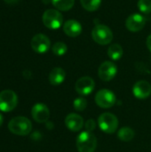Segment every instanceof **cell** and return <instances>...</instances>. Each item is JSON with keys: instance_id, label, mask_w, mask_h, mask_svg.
I'll return each instance as SVG.
<instances>
[{"instance_id": "6da1fadb", "label": "cell", "mask_w": 151, "mask_h": 152, "mask_svg": "<svg viewBox=\"0 0 151 152\" xmlns=\"http://www.w3.org/2000/svg\"><path fill=\"white\" fill-rule=\"evenodd\" d=\"M8 129L11 133L16 135H28L32 130V124L30 120L25 117L20 116L13 118L9 121Z\"/></svg>"}, {"instance_id": "7a4b0ae2", "label": "cell", "mask_w": 151, "mask_h": 152, "mask_svg": "<svg viewBox=\"0 0 151 152\" xmlns=\"http://www.w3.org/2000/svg\"><path fill=\"white\" fill-rule=\"evenodd\" d=\"M97 147L96 136L89 131L82 132L77 139V149L78 152H94Z\"/></svg>"}, {"instance_id": "3957f363", "label": "cell", "mask_w": 151, "mask_h": 152, "mask_svg": "<svg viewBox=\"0 0 151 152\" xmlns=\"http://www.w3.org/2000/svg\"><path fill=\"white\" fill-rule=\"evenodd\" d=\"M92 37L97 44L106 45L112 41L113 32L108 26L98 24L92 30Z\"/></svg>"}, {"instance_id": "277c9868", "label": "cell", "mask_w": 151, "mask_h": 152, "mask_svg": "<svg viewBox=\"0 0 151 152\" xmlns=\"http://www.w3.org/2000/svg\"><path fill=\"white\" fill-rule=\"evenodd\" d=\"M44 25L50 29H58L63 24V16L55 9L46 10L42 17Z\"/></svg>"}, {"instance_id": "5b68a950", "label": "cell", "mask_w": 151, "mask_h": 152, "mask_svg": "<svg viewBox=\"0 0 151 152\" xmlns=\"http://www.w3.org/2000/svg\"><path fill=\"white\" fill-rule=\"evenodd\" d=\"M98 125L102 132L106 134H114L118 127V119L114 114L105 112L99 117Z\"/></svg>"}, {"instance_id": "8992f818", "label": "cell", "mask_w": 151, "mask_h": 152, "mask_svg": "<svg viewBox=\"0 0 151 152\" xmlns=\"http://www.w3.org/2000/svg\"><path fill=\"white\" fill-rule=\"evenodd\" d=\"M18 103L16 94L12 90H4L0 93V110L10 112L15 109Z\"/></svg>"}, {"instance_id": "52a82bcc", "label": "cell", "mask_w": 151, "mask_h": 152, "mask_svg": "<svg viewBox=\"0 0 151 152\" xmlns=\"http://www.w3.org/2000/svg\"><path fill=\"white\" fill-rule=\"evenodd\" d=\"M116 95L113 92L108 89L100 90L95 95L96 104L102 109H109L115 105L116 103Z\"/></svg>"}, {"instance_id": "ba28073f", "label": "cell", "mask_w": 151, "mask_h": 152, "mask_svg": "<svg viewBox=\"0 0 151 152\" xmlns=\"http://www.w3.org/2000/svg\"><path fill=\"white\" fill-rule=\"evenodd\" d=\"M30 45H31V48L36 53H44L50 49L51 41L45 35L36 34L32 37Z\"/></svg>"}, {"instance_id": "9c48e42d", "label": "cell", "mask_w": 151, "mask_h": 152, "mask_svg": "<svg viewBox=\"0 0 151 152\" xmlns=\"http://www.w3.org/2000/svg\"><path fill=\"white\" fill-rule=\"evenodd\" d=\"M117 72V68L115 63L112 61H104L103 63L101 64L98 69V76L99 77L105 82L112 80Z\"/></svg>"}, {"instance_id": "30bf717a", "label": "cell", "mask_w": 151, "mask_h": 152, "mask_svg": "<svg viewBox=\"0 0 151 152\" xmlns=\"http://www.w3.org/2000/svg\"><path fill=\"white\" fill-rule=\"evenodd\" d=\"M94 86H95V83L92 77H82L77 81L75 88L78 94L85 96V95L90 94L93 91Z\"/></svg>"}, {"instance_id": "8fae6325", "label": "cell", "mask_w": 151, "mask_h": 152, "mask_svg": "<svg viewBox=\"0 0 151 152\" xmlns=\"http://www.w3.org/2000/svg\"><path fill=\"white\" fill-rule=\"evenodd\" d=\"M146 23V19L140 13L131 14L125 21L126 28L132 32H137L142 30Z\"/></svg>"}, {"instance_id": "7c38bea8", "label": "cell", "mask_w": 151, "mask_h": 152, "mask_svg": "<svg viewBox=\"0 0 151 152\" xmlns=\"http://www.w3.org/2000/svg\"><path fill=\"white\" fill-rule=\"evenodd\" d=\"M31 115L34 120L37 123H45L50 117L48 107L43 103H36L31 110Z\"/></svg>"}, {"instance_id": "4fadbf2b", "label": "cell", "mask_w": 151, "mask_h": 152, "mask_svg": "<svg viewBox=\"0 0 151 152\" xmlns=\"http://www.w3.org/2000/svg\"><path fill=\"white\" fill-rule=\"evenodd\" d=\"M133 93L138 99H146L151 94V85L148 81L140 80L134 84Z\"/></svg>"}, {"instance_id": "5bb4252c", "label": "cell", "mask_w": 151, "mask_h": 152, "mask_svg": "<svg viewBox=\"0 0 151 152\" xmlns=\"http://www.w3.org/2000/svg\"><path fill=\"white\" fill-rule=\"evenodd\" d=\"M65 125L70 131L78 132L84 126V119L78 114L70 113L65 118Z\"/></svg>"}, {"instance_id": "9a60e30c", "label": "cell", "mask_w": 151, "mask_h": 152, "mask_svg": "<svg viewBox=\"0 0 151 152\" xmlns=\"http://www.w3.org/2000/svg\"><path fill=\"white\" fill-rule=\"evenodd\" d=\"M64 33L70 37H77L82 32V25L77 20H68L63 24Z\"/></svg>"}, {"instance_id": "2e32d148", "label": "cell", "mask_w": 151, "mask_h": 152, "mask_svg": "<svg viewBox=\"0 0 151 152\" xmlns=\"http://www.w3.org/2000/svg\"><path fill=\"white\" fill-rule=\"evenodd\" d=\"M66 77V72L63 69L56 67L53 69L49 74V82L53 86L61 85Z\"/></svg>"}, {"instance_id": "e0dca14e", "label": "cell", "mask_w": 151, "mask_h": 152, "mask_svg": "<svg viewBox=\"0 0 151 152\" xmlns=\"http://www.w3.org/2000/svg\"><path fill=\"white\" fill-rule=\"evenodd\" d=\"M108 55L113 61H117L123 56V48L118 44L111 45L108 49Z\"/></svg>"}, {"instance_id": "ac0fdd59", "label": "cell", "mask_w": 151, "mask_h": 152, "mask_svg": "<svg viewBox=\"0 0 151 152\" xmlns=\"http://www.w3.org/2000/svg\"><path fill=\"white\" fill-rule=\"evenodd\" d=\"M53 6L59 11H69L75 4V0H51Z\"/></svg>"}, {"instance_id": "d6986e66", "label": "cell", "mask_w": 151, "mask_h": 152, "mask_svg": "<svg viewBox=\"0 0 151 152\" xmlns=\"http://www.w3.org/2000/svg\"><path fill=\"white\" fill-rule=\"evenodd\" d=\"M134 135H135L134 131L130 127H122L117 133V136H118L119 140H121L123 142L132 141L134 138Z\"/></svg>"}, {"instance_id": "ffe728a7", "label": "cell", "mask_w": 151, "mask_h": 152, "mask_svg": "<svg viewBox=\"0 0 151 152\" xmlns=\"http://www.w3.org/2000/svg\"><path fill=\"white\" fill-rule=\"evenodd\" d=\"M84 9L89 12H93L99 9L101 4V0H80Z\"/></svg>"}, {"instance_id": "44dd1931", "label": "cell", "mask_w": 151, "mask_h": 152, "mask_svg": "<svg viewBox=\"0 0 151 152\" xmlns=\"http://www.w3.org/2000/svg\"><path fill=\"white\" fill-rule=\"evenodd\" d=\"M67 50H68L67 45L63 42H56L52 47L53 53L57 56L64 55L67 53Z\"/></svg>"}, {"instance_id": "7402d4cb", "label": "cell", "mask_w": 151, "mask_h": 152, "mask_svg": "<svg viewBox=\"0 0 151 152\" xmlns=\"http://www.w3.org/2000/svg\"><path fill=\"white\" fill-rule=\"evenodd\" d=\"M137 5L142 13L148 14L151 12V0H139Z\"/></svg>"}, {"instance_id": "603a6c76", "label": "cell", "mask_w": 151, "mask_h": 152, "mask_svg": "<svg viewBox=\"0 0 151 152\" xmlns=\"http://www.w3.org/2000/svg\"><path fill=\"white\" fill-rule=\"evenodd\" d=\"M73 106H74V109L77 111H83L86 106H87V102L85 98H77L75 101H74V103H73Z\"/></svg>"}, {"instance_id": "cb8c5ba5", "label": "cell", "mask_w": 151, "mask_h": 152, "mask_svg": "<svg viewBox=\"0 0 151 152\" xmlns=\"http://www.w3.org/2000/svg\"><path fill=\"white\" fill-rule=\"evenodd\" d=\"M85 130L86 131H89V132H92L95 129L96 127V124H95V121L93 119H89L86 121L85 123Z\"/></svg>"}, {"instance_id": "d4e9b609", "label": "cell", "mask_w": 151, "mask_h": 152, "mask_svg": "<svg viewBox=\"0 0 151 152\" xmlns=\"http://www.w3.org/2000/svg\"><path fill=\"white\" fill-rule=\"evenodd\" d=\"M147 46H148L149 50L151 52V35H150L147 38Z\"/></svg>"}, {"instance_id": "484cf974", "label": "cell", "mask_w": 151, "mask_h": 152, "mask_svg": "<svg viewBox=\"0 0 151 152\" xmlns=\"http://www.w3.org/2000/svg\"><path fill=\"white\" fill-rule=\"evenodd\" d=\"M5 3H7V4H16L19 0H4Z\"/></svg>"}, {"instance_id": "4316f807", "label": "cell", "mask_w": 151, "mask_h": 152, "mask_svg": "<svg viewBox=\"0 0 151 152\" xmlns=\"http://www.w3.org/2000/svg\"><path fill=\"white\" fill-rule=\"evenodd\" d=\"M3 121H4L3 117H2V115L0 114V126H2V124H3Z\"/></svg>"}]
</instances>
